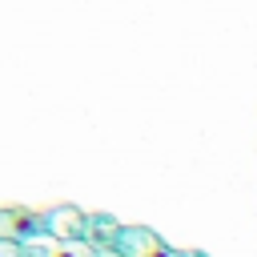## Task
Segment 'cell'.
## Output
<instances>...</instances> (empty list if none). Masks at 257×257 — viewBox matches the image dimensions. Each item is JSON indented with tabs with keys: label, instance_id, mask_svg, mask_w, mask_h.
I'll use <instances>...</instances> for the list:
<instances>
[{
	"label": "cell",
	"instance_id": "2",
	"mask_svg": "<svg viewBox=\"0 0 257 257\" xmlns=\"http://www.w3.org/2000/svg\"><path fill=\"white\" fill-rule=\"evenodd\" d=\"M120 257H157V249H161V241L153 237V233H145V229H116L112 233V241H108Z\"/></svg>",
	"mask_w": 257,
	"mask_h": 257
},
{
	"label": "cell",
	"instance_id": "5",
	"mask_svg": "<svg viewBox=\"0 0 257 257\" xmlns=\"http://www.w3.org/2000/svg\"><path fill=\"white\" fill-rule=\"evenodd\" d=\"M96 257H120V253H104V249H96Z\"/></svg>",
	"mask_w": 257,
	"mask_h": 257
},
{
	"label": "cell",
	"instance_id": "3",
	"mask_svg": "<svg viewBox=\"0 0 257 257\" xmlns=\"http://www.w3.org/2000/svg\"><path fill=\"white\" fill-rule=\"evenodd\" d=\"M20 221H24V213L0 209V241H20V237L28 233V225H20Z\"/></svg>",
	"mask_w": 257,
	"mask_h": 257
},
{
	"label": "cell",
	"instance_id": "1",
	"mask_svg": "<svg viewBox=\"0 0 257 257\" xmlns=\"http://www.w3.org/2000/svg\"><path fill=\"white\" fill-rule=\"evenodd\" d=\"M20 249L24 257H96L80 237H20Z\"/></svg>",
	"mask_w": 257,
	"mask_h": 257
},
{
	"label": "cell",
	"instance_id": "4",
	"mask_svg": "<svg viewBox=\"0 0 257 257\" xmlns=\"http://www.w3.org/2000/svg\"><path fill=\"white\" fill-rule=\"evenodd\" d=\"M0 257H24L20 241H0Z\"/></svg>",
	"mask_w": 257,
	"mask_h": 257
}]
</instances>
